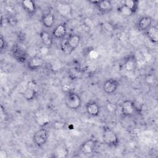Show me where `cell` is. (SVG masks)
Wrapping results in <instances>:
<instances>
[{"label": "cell", "mask_w": 158, "mask_h": 158, "mask_svg": "<svg viewBox=\"0 0 158 158\" xmlns=\"http://www.w3.org/2000/svg\"><path fill=\"white\" fill-rule=\"evenodd\" d=\"M102 139L106 144L110 147H117L119 140L115 132L108 126L102 128Z\"/></svg>", "instance_id": "obj_1"}, {"label": "cell", "mask_w": 158, "mask_h": 158, "mask_svg": "<svg viewBox=\"0 0 158 158\" xmlns=\"http://www.w3.org/2000/svg\"><path fill=\"white\" fill-rule=\"evenodd\" d=\"M65 101L67 107L72 110L78 109L81 104V99L80 96L73 91H67Z\"/></svg>", "instance_id": "obj_2"}, {"label": "cell", "mask_w": 158, "mask_h": 158, "mask_svg": "<svg viewBox=\"0 0 158 158\" xmlns=\"http://www.w3.org/2000/svg\"><path fill=\"white\" fill-rule=\"evenodd\" d=\"M49 138L48 131L44 128H40L36 131L33 137V142L38 148L43 147L48 141Z\"/></svg>", "instance_id": "obj_3"}, {"label": "cell", "mask_w": 158, "mask_h": 158, "mask_svg": "<svg viewBox=\"0 0 158 158\" xmlns=\"http://www.w3.org/2000/svg\"><path fill=\"white\" fill-rule=\"evenodd\" d=\"M136 110L134 102L130 100L123 101L120 105V112L124 117L133 115Z\"/></svg>", "instance_id": "obj_4"}, {"label": "cell", "mask_w": 158, "mask_h": 158, "mask_svg": "<svg viewBox=\"0 0 158 158\" xmlns=\"http://www.w3.org/2000/svg\"><path fill=\"white\" fill-rule=\"evenodd\" d=\"M98 143L94 139H89L84 141L79 147L80 152L83 154H89L93 153L96 148Z\"/></svg>", "instance_id": "obj_5"}, {"label": "cell", "mask_w": 158, "mask_h": 158, "mask_svg": "<svg viewBox=\"0 0 158 158\" xmlns=\"http://www.w3.org/2000/svg\"><path fill=\"white\" fill-rule=\"evenodd\" d=\"M89 2L94 5L101 12L104 14L109 12L112 9V2L109 0L89 1Z\"/></svg>", "instance_id": "obj_6"}, {"label": "cell", "mask_w": 158, "mask_h": 158, "mask_svg": "<svg viewBox=\"0 0 158 158\" xmlns=\"http://www.w3.org/2000/svg\"><path fill=\"white\" fill-rule=\"evenodd\" d=\"M119 86V81L115 78H109L106 80L102 86L104 93L110 94L115 92Z\"/></svg>", "instance_id": "obj_7"}, {"label": "cell", "mask_w": 158, "mask_h": 158, "mask_svg": "<svg viewBox=\"0 0 158 158\" xmlns=\"http://www.w3.org/2000/svg\"><path fill=\"white\" fill-rule=\"evenodd\" d=\"M35 121L38 127L43 128L50 122V118L48 114L42 110H37L35 114Z\"/></svg>", "instance_id": "obj_8"}, {"label": "cell", "mask_w": 158, "mask_h": 158, "mask_svg": "<svg viewBox=\"0 0 158 158\" xmlns=\"http://www.w3.org/2000/svg\"><path fill=\"white\" fill-rule=\"evenodd\" d=\"M12 52L14 57L19 62H23L27 59V53L25 49L18 44H14L12 48Z\"/></svg>", "instance_id": "obj_9"}, {"label": "cell", "mask_w": 158, "mask_h": 158, "mask_svg": "<svg viewBox=\"0 0 158 158\" xmlns=\"http://www.w3.org/2000/svg\"><path fill=\"white\" fill-rule=\"evenodd\" d=\"M85 110L91 117H97L100 112L99 106L95 101H89L86 104Z\"/></svg>", "instance_id": "obj_10"}, {"label": "cell", "mask_w": 158, "mask_h": 158, "mask_svg": "<svg viewBox=\"0 0 158 158\" xmlns=\"http://www.w3.org/2000/svg\"><path fill=\"white\" fill-rule=\"evenodd\" d=\"M152 19L150 16H143L137 22V28L139 31H146L152 26Z\"/></svg>", "instance_id": "obj_11"}, {"label": "cell", "mask_w": 158, "mask_h": 158, "mask_svg": "<svg viewBox=\"0 0 158 158\" xmlns=\"http://www.w3.org/2000/svg\"><path fill=\"white\" fill-rule=\"evenodd\" d=\"M67 34V27L65 23H61L56 26L52 35L56 39H64Z\"/></svg>", "instance_id": "obj_12"}, {"label": "cell", "mask_w": 158, "mask_h": 158, "mask_svg": "<svg viewBox=\"0 0 158 158\" xmlns=\"http://www.w3.org/2000/svg\"><path fill=\"white\" fill-rule=\"evenodd\" d=\"M43 64V59L38 56H35L29 59L27 63V66L29 69L31 70H35L41 67Z\"/></svg>", "instance_id": "obj_13"}, {"label": "cell", "mask_w": 158, "mask_h": 158, "mask_svg": "<svg viewBox=\"0 0 158 158\" xmlns=\"http://www.w3.org/2000/svg\"><path fill=\"white\" fill-rule=\"evenodd\" d=\"M71 53L79 46L80 43V36L76 34H71L65 38Z\"/></svg>", "instance_id": "obj_14"}, {"label": "cell", "mask_w": 158, "mask_h": 158, "mask_svg": "<svg viewBox=\"0 0 158 158\" xmlns=\"http://www.w3.org/2000/svg\"><path fill=\"white\" fill-rule=\"evenodd\" d=\"M69 154V149L64 145H57L53 150L52 157L54 158L67 157Z\"/></svg>", "instance_id": "obj_15"}, {"label": "cell", "mask_w": 158, "mask_h": 158, "mask_svg": "<svg viewBox=\"0 0 158 158\" xmlns=\"http://www.w3.org/2000/svg\"><path fill=\"white\" fill-rule=\"evenodd\" d=\"M41 22L46 28H51L55 22V17L53 12L52 11H49L43 14L41 17Z\"/></svg>", "instance_id": "obj_16"}, {"label": "cell", "mask_w": 158, "mask_h": 158, "mask_svg": "<svg viewBox=\"0 0 158 158\" xmlns=\"http://www.w3.org/2000/svg\"><path fill=\"white\" fill-rule=\"evenodd\" d=\"M57 9L58 12L63 17H67L71 15L72 8L68 3L65 2H59L57 6Z\"/></svg>", "instance_id": "obj_17"}, {"label": "cell", "mask_w": 158, "mask_h": 158, "mask_svg": "<svg viewBox=\"0 0 158 158\" xmlns=\"http://www.w3.org/2000/svg\"><path fill=\"white\" fill-rule=\"evenodd\" d=\"M21 5L23 10L29 14H33L36 10L35 2L32 0H23L21 2Z\"/></svg>", "instance_id": "obj_18"}, {"label": "cell", "mask_w": 158, "mask_h": 158, "mask_svg": "<svg viewBox=\"0 0 158 158\" xmlns=\"http://www.w3.org/2000/svg\"><path fill=\"white\" fill-rule=\"evenodd\" d=\"M146 34L148 39L152 43H157L158 41V29L156 26H151L146 31Z\"/></svg>", "instance_id": "obj_19"}, {"label": "cell", "mask_w": 158, "mask_h": 158, "mask_svg": "<svg viewBox=\"0 0 158 158\" xmlns=\"http://www.w3.org/2000/svg\"><path fill=\"white\" fill-rule=\"evenodd\" d=\"M137 66V61L135 57L130 55L125 61V69L128 72H133Z\"/></svg>", "instance_id": "obj_20"}, {"label": "cell", "mask_w": 158, "mask_h": 158, "mask_svg": "<svg viewBox=\"0 0 158 158\" xmlns=\"http://www.w3.org/2000/svg\"><path fill=\"white\" fill-rule=\"evenodd\" d=\"M40 38L44 45L48 48H50L52 44V39L50 34L46 31H42L40 33Z\"/></svg>", "instance_id": "obj_21"}, {"label": "cell", "mask_w": 158, "mask_h": 158, "mask_svg": "<svg viewBox=\"0 0 158 158\" xmlns=\"http://www.w3.org/2000/svg\"><path fill=\"white\" fill-rule=\"evenodd\" d=\"M118 12L124 17H128L133 15L135 13L128 7L122 4L117 8Z\"/></svg>", "instance_id": "obj_22"}, {"label": "cell", "mask_w": 158, "mask_h": 158, "mask_svg": "<svg viewBox=\"0 0 158 158\" xmlns=\"http://www.w3.org/2000/svg\"><path fill=\"white\" fill-rule=\"evenodd\" d=\"M123 4L130 8L134 13H135L139 6V1L137 0H126L123 1Z\"/></svg>", "instance_id": "obj_23"}, {"label": "cell", "mask_w": 158, "mask_h": 158, "mask_svg": "<svg viewBox=\"0 0 158 158\" xmlns=\"http://www.w3.org/2000/svg\"><path fill=\"white\" fill-rule=\"evenodd\" d=\"M36 93H37L35 92V91L31 89L30 88H29L28 87H26V88L23 91V94L27 100L30 101V100L33 99L35 98Z\"/></svg>", "instance_id": "obj_24"}, {"label": "cell", "mask_w": 158, "mask_h": 158, "mask_svg": "<svg viewBox=\"0 0 158 158\" xmlns=\"http://www.w3.org/2000/svg\"><path fill=\"white\" fill-rule=\"evenodd\" d=\"M102 30H103L106 33H110L114 30V26L113 24L109 23V22H104L102 23L101 25Z\"/></svg>", "instance_id": "obj_25"}, {"label": "cell", "mask_w": 158, "mask_h": 158, "mask_svg": "<svg viewBox=\"0 0 158 158\" xmlns=\"http://www.w3.org/2000/svg\"><path fill=\"white\" fill-rule=\"evenodd\" d=\"M27 87L30 88L31 89L35 91L36 93H38V85L37 83L35 80H29L27 82Z\"/></svg>", "instance_id": "obj_26"}, {"label": "cell", "mask_w": 158, "mask_h": 158, "mask_svg": "<svg viewBox=\"0 0 158 158\" xmlns=\"http://www.w3.org/2000/svg\"><path fill=\"white\" fill-rule=\"evenodd\" d=\"M81 75V72L79 71V70H77L74 69V70H72L69 73L70 78L72 80H75L78 78H79V76Z\"/></svg>", "instance_id": "obj_27"}, {"label": "cell", "mask_w": 158, "mask_h": 158, "mask_svg": "<svg viewBox=\"0 0 158 158\" xmlns=\"http://www.w3.org/2000/svg\"><path fill=\"white\" fill-rule=\"evenodd\" d=\"M145 81L148 84H153L154 82V77L152 74H148L146 78Z\"/></svg>", "instance_id": "obj_28"}, {"label": "cell", "mask_w": 158, "mask_h": 158, "mask_svg": "<svg viewBox=\"0 0 158 158\" xmlns=\"http://www.w3.org/2000/svg\"><path fill=\"white\" fill-rule=\"evenodd\" d=\"M6 42L4 37L1 35L0 37V49L1 51L4 50V48H6Z\"/></svg>", "instance_id": "obj_29"}, {"label": "cell", "mask_w": 158, "mask_h": 158, "mask_svg": "<svg viewBox=\"0 0 158 158\" xmlns=\"http://www.w3.org/2000/svg\"><path fill=\"white\" fill-rule=\"evenodd\" d=\"M107 108L109 110V111L111 112H114L117 109V107H114V105L112 103H108L107 105Z\"/></svg>", "instance_id": "obj_30"}, {"label": "cell", "mask_w": 158, "mask_h": 158, "mask_svg": "<svg viewBox=\"0 0 158 158\" xmlns=\"http://www.w3.org/2000/svg\"><path fill=\"white\" fill-rule=\"evenodd\" d=\"M8 157L7 153L5 152V151L1 150L0 151V158H7Z\"/></svg>", "instance_id": "obj_31"}]
</instances>
